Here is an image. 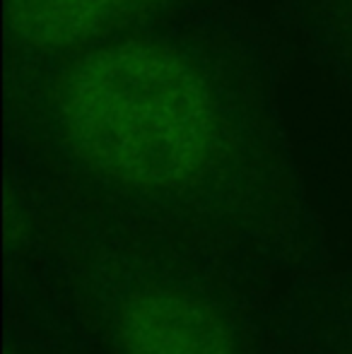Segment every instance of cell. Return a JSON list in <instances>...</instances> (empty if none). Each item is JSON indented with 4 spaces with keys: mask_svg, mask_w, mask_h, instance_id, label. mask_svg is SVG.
Listing matches in <instances>:
<instances>
[{
    "mask_svg": "<svg viewBox=\"0 0 352 354\" xmlns=\"http://www.w3.org/2000/svg\"><path fill=\"white\" fill-rule=\"evenodd\" d=\"M118 342L123 354H237L225 318L172 287L140 289L121 304Z\"/></svg>",
    "mask_w": 352,
    "mask_h": 354,
    "instance_id": "obj_2",
    "label": "cell"
},
{
    "mask_svg": "<svg viewBox=\"0 0 352 354\" xmlns=\"http://www.w3.org/2000/svg\"><path fill=\"white\" fill-rule=\"evenodd\" d=\"M266 17L290 61H304L352 94V0H268Z\"/></svg>",
    "mask_w": 352,
    "mask_h": 354,
    "instance_id": "obj_3",
    "label": "cell"
},
{
    "mask_svg": "<svg viewBox=\"0 0 352 354\" xmlns=\"http://www.w3.org/2000/svg\"><path fill=\"white\" fill-rule=\"evenodd\" d=\"M205 0H5V71L66 56Z\"/></svg>",
    "mask_w": 352,
    "mask_h": 354,
    "instance_id": "obj_1",
    "label": "cell"
}]
</instances>
